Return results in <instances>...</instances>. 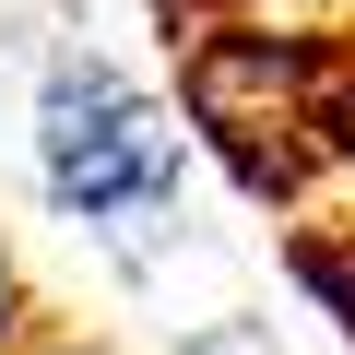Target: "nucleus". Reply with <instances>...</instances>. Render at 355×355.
I'll return each mask as SVG.
<instances>
[{"label": "nucleus", "instance_id": "f257e3e1", "mask_svg": "<svg viewBox=\"0 0 355 355\" xmlns=\"http://www.w3.org/2000/svg\"><path fill=\"white\" fill-rule=\"evenodd\" d=\"M36 190L95 225V237H130L154 214H178V190H190V130H178V107L119 71L107 48H60L36 71Z\"/></svg>", "mask_w": 355, "mask_h": 355}, {"label": "nucleus", "instance_id": "20e7f679", "mask_svg": "<svg viewBox=\"0 0 355 355\" xmlns=\"http://www.w3.org/2000/svg\"><path fill=\"white\" fill-rule=\"evenodd\" d=\"M24 355H119V343H83V331H36Z\"/></svg>", "mask_w": 355, "mask_h": 355}, {"label": "nucleus", "instance_id": "423d86ee", "mask_svg": "<svg viewBox=\"0 0 355 355\" xmlns=\"http://www.w3.org/2000/svg\"><path fill=\"white\" fill-rule=\"evenodd\" d=\"M202 355H261V343H249V331H214V343H202Z\"/></svg>", "mask_w": 355, "mask_h": 355}, {"label": "nucleus", "instance_id": "f03ea898", "mask_svg": "<svg viewBox=\"0 0 355 355\" xmlns=\"http://www.w3.org/2000/svg\"><path fill=\"white\" fill-rule=\"evenodd\" d=\"M296 284H308V296H320V308H331V320L355 331V249H331V237H308V249H296Z\"/></svg>", "mask_w": 355, "mask_h": 355}, {"label": "nucleus", "instance_id": "39448f33", "mask_svg": "<svg viewBox=\"0 0 355 355\" xmlns=\"http://www.w3.org/2000/svg\"><path fill=\"white\" fill-rule=\"evenodd\" d=\"M331 130H343V142H355V71H343V83H331Z\"/></svg>", "mask_w": 355, "mask_h": 355}, {"label": "nucleus", "instance_id": "7ed1b4c3", "mask_svg": "<svg viewBox=\"0 0 355 355\" xmlns=\"http://www.w3.org/2000/svg\"><path fill=\"white\" fill-rule=\"evenodd\" d=\"M24 343H36V296H24L12 249H0V355H24Z\"/></svg>", "mask_w": 355, "mask_h": 355}]
</instances>
